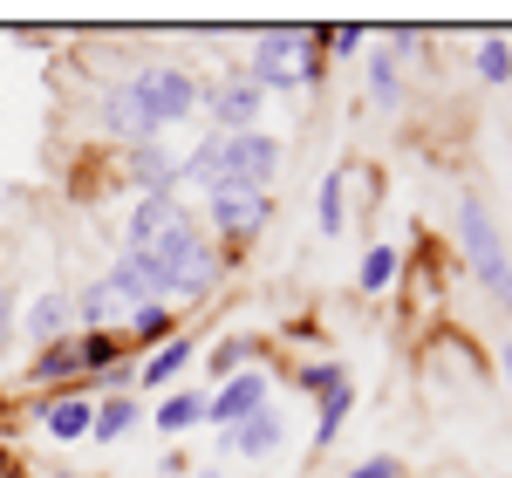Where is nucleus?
<instances>
[{
    "label": "nucleus",
    "instance_id": "27",
    "mask_svg": "<svg viewBox=\"0 0 512 478\" xmlns=\"http://www.w3.org/2000/svg\"><path fill=\"white\" fill-rule=\"evenodd\" d=\"M396 472H403V465H396L390 451H376V458H362V465H355L349 478H396Z\"/></svg>",
    "mask_w": 512,
    "mask_h": 478
},
{
    "label": "nucleus",
    "instance_id": "3",
    "mask_svg": "<svg viewBox=\"0 0 512 478\" xmlns=\"http://www.w3.org/2000/svg\"><path fill=\"white\" fill-rule=\"evenodd\" d=\"M315 35H301V28H267V35L253 41V76L260 89H294V82L315 76V48H308Z\"/></svg>",
    "mask_w": 512,
    "mask_h": 478
},
{
    "label": "nucleus",
    "instance_id": "7",
    "mask_svg": "<svg viewBox=\"0 0 512 478\" xmlns=\"http://www.w3.org/2000/svg\"><path fill=\"white\" fill-rule=\"evenodd\" d=\"M267 226V192H212V233L246 239Z\"/></svg>",
    "mask_w": 512,
    "mask_h": 478
},
{
    "label": "nucleus",
    "instance_id": "23",
    "mask_svg": "<svg viewBox=\"0 0 512 478\" xmlns=\"http://www.w3.org/2000/svg\"><path fill=\"white\" fill-rule=\"evenodd\" d=\"M130 335H137V342H164V335H171V308H164V301L137 308V315H130Z\"/></svg>",
    "mask_w": 512,
    "mask_h": 478
},
{
    "label": "nucleus",
    "instance_id": "1",
    "mask_svg": "<svg viewBox=\"0 0 512 478\" xmlns=\"http://www.w3.org/2000/svg\"><path fill=\"white\" fill-rule=\"evenodd\" d=\"M280 164V144L267 130H246V137H205L192 158L178 164V185H205V192H267Z\"/></svg>",
    "mask_w": 512,
    "mask_h": 478
},
{
    "label": "nucleus",
    "instance_id": "5",
    "mask_svg": "<svg viewBox=\"0 0 512 478\" xmlns=\"http://www.w3.org/2000/svg\"><path fill=\"white\" fill-rule=\"evenodd\" d=\"M205 110H212V123H219V137H246V130H260V110H267V89L260 82H219L212 96H198Z\"/></svg>",
    "mask_w": 512,
    "mask_h": 478
},
{
    "label": "nucleus",
    "instance_id": "12",
    "mask_svg": "<svg viewBox=\"0 0 512 478\" xmlns=\"http://www.w3.org/2000/svg\"><path fill=\"white\" fill-rule=\"evenodd\" d=\"M226 444H233L239 458H267L280 444V424H274V410H260V417H246V424H233L226 431Z\"/></svg>",
    "mask_w": 512,
    "mask_h": 478
},
{
    "label": "nucleus",
    "instance_id": "2",
    "mask_svg": "<svg viewBox=\"0 0 512 478\" xmlns=\"http://www.w3.org/2000/svg\"><path fill=\"white\" fill-rule=\"evenodd\" d=\"M458 239H465V260H472V274L499 294V308L512 315V260H506V239H499V226H492V212L478 199L458 205Z\"/></svg>",
    "mask_w": 512,
    "mask_h": 478
},
{
    "label": "nucleus",
    "instance_id": "21",
    "mask_svg": "<svg viewBox=\"0 0 512 478\" xmlns=\"http://www.w3.org/2000/svg\"><path fill=\"white\" fill-rule=\"evenodd\" d=\"M76 356H82V369L89 376H103V369H117V335H103V328H89L76 342Z\"/></svg>",
    "mask_w": 512,
    "mask_h": 478
},
{
    "label": "nucleus",
    "instance_id": "19",
    "mask_svg": "<svg viewBox=\"0 0 512 478\" xmlns=\"http://www.w3.org/2000/svg\"><path fill=\"white\" fill-rule=\"evenodd\" d=\"M349 403H355V390H349V383H335V390L321 397V417H315V444H335V438H342V417H349Z\"/></svg>",
    "mask_w": 512,
    "mask_h": 478
},
{
    "label": "nucleus",
    "instance_id": "31",
    "mask_svg": "<svg viewBox=\"0 0 512 478\" xmlns=\"http://www.w3.org/2000/svg\"><path fill=\"white\" fill-rule=\"evenodd\" d=\"M198 478H219V472H198Z\"/></svg>",
    "mask_w": 512,
    "mask_h": 478
},
{
    "label": "nucleus",
    "instance_id": "11",
    "mask_svg": "<svg viewBox=\"0 0 512 478\" xmlns=\"http://www.w3.org/2000/svg\"><path fill=\"white\" fill-rule=\"evenodd\" d=\"M89 417H96V403H89V397H55V403H41V431H48L55 444L89 438Z\"/></svg>",
    "mask_w": 512,
    "mask_h": 478
},
{
    "label": "nucleus",
    "instance_id": "26",
    "mask_svg": "<svg viewBox=\"0 0 512 478\" xmlns=\"http://www.w3.org/2000/svg\"><path fill=\"white\" fill-rule=\"evenodd\" d=\"M335 383H349V376H342L335 362H308V369H301V390H308V397H328Z\"/></svg>",
    "mask_w": 512,
    "mask_h": 478
},
{
    "label": "nucleus",
    "instance_id": "20",
    "mask_svg": "<svg viewBox=\"0 0 512 478\" xmlns=\"http://www.w3.org/2000/svg\"><path fill=\"white\" fill-rule=\"evenodd\" d=\"M369 89H376V103H383V110H390V103H403V76H396L390 48H376V55H369Z\"/></svg>",
    "mask_w": 512,
    "mask_h": 478
},
{
    "label": "nucleus",
    "instance_id": "29",
    "mask_svg": "<svg viewBox=\"0 0 512 478\" xmlns=\"http://www.w3.org/2000/svg\"><path fill=\"white\" fill-rule=\"evenodd\" d=\"M499 369H506V383H512V342H506V349H499Z\"/></svg>",
    "mask_w": 512,
    "mask_h": 478
},
{
    "label": "nucleus",
    "instance_id": "14",
    "mask_svg": "<svg viewBox=\"0 0 512 478\" xmlns=\"http://www.w3.org/2000/svg\"><path fill=\"white\" fill-rule=\"evenodd\" d=\"M137 431V397H110V403H96V417H89V438H103V444H117Z\"/></svg>",
    "mask_w": 512,
    "mask_h": 478
},
{
    "label": "nucleus",
    "instance_id": "25",
    "mask_svg": "<svg viewBox=\"0 0 512 478\" xmlns=\"http://www.w3.org/2000/svg\"><path fill=\"white\" fill-rule=\"evenodd\" d=\"M246 356H253V342H246V335L219 342V349H212V369H219V383H226V376H239V369H246Z\"/></svg>",
    "mask_w": 512,
    "mask_h": 478
},
{
    "label": "nucleus",
    "instance_id": "30",
    "mask_svg": "<svg viewBox=\"0 0 512 478\" xmlns=\"http://www.w3.org/2000/svg\"><path fill=\"white\" fill-rule=\"evenodd\" d=\"M0 478H14V458H7V451H0Z\"/></svg>",
    "mask_w": 512,
    "mask_h": 478
},
{
    "label": "nucleus",
    "instance_id": "8",
    "mask_svg": "<svg viewBox=\"0 0 512 478\" xmlns=\"http://www.w3.org/2000/svg\"><path fill=\"white\" fill-rule=\"evenodd\" d=\"M103 123H110L117 137H130V144H158V123H151V110L137 103L130 82H117V89L103 96Z\"/></svg>",
    "mask_w": 512,
    "mask_h": 478
},
{
    "label": "nucleus",
    "instance_id": "22",
    "mask_svg": "<svg viewBox=\"0 0 512 478\" xmlns=\"http://www.w3.org/2000/svg\"><path fill=\"white\" fill-rule=\"evenodd\" d=\"M76 369H82L76 342H55V349H41V362H35V376H41V383H62V376H76Z\"/></svg>",
    "mask_w": 512,
    "mask_h": 478
},
{
    "label": "nucleus",
    "instance_id": "9",
    "mask_svg": "<svg viewBox=\"0 0 512 478\" xmlns=\"http://www.w3.org/2000/svg\"><path fill=\"white\" fill-rule=\"evenodd\" d=\"M69 328H76V294H35V308H28V335H35L41 349H55V342H69Z\"/></svg>",
    "mask_w": 512,
    "mask_h": 478
},
{
    "label": "nucleus",
    "instance_id": "10",
    "mask_svg": "<svg viewBox=\"0 0 512 478\" xmlns=\"http://www.w3.org/2000/svg\"><path fill=\"white\" fill-rule=\"evenodd\" d=\"M178 212H185V205H178V192H144V199H137V212H130V226H123L130 253H144V246H151V239H158Z\"/></svg>",
    "mask_w": 512,
    "mask_h": 478
},
{
    "label": "nucleus",
    "instance_id": "18",
    "mask_svg": "<svg viewBox=\"0 0 512 478\" xmlns=\"http://www.w3.org/2000/svg\"><path fill=\"white\" fill-rule=\"evenodd\" d=\"M192 424H205V397L198 390H171L158 403V431H192Z\"/></svg>",
    "mask_w": 512,
    "mask_h": 478
},
{
    "label": "nucleus",
    "instance_id": "15",
    "mask_svg": "<svg viewBox=\"0 0 512 478\" xmlns=\"http://www.w3.org/2000/svg\"><path fill=\"white\" fill-rule=\"evenodd\" d=\"M185 362H192V335H171V342H158V356L144 362V376H137V383H144V390H164Z\"/></svg>",
    "mask_w": 512,
    "mask_h": 478
},
{
    "label": "nucleus",
    "instance_id": "24",
    "mask_svg": "<svg viewBox=\"0 0 512 478\" xmlns=\"http://www.w3.org/2000/svg\"><path fill=\"white\" fill-rule=\"evenodd\" d=\"M478 76H485V82H506L512 76V48H506V41H478Z\"/></svg>",
    "mask_w": 512,
    "mask_h": 478
},
{
    "label": "nucleus",
    "instance_id": "17",
    "mask_svg": "<svg viewBox=\"0 0 512 478\" xmlns=\"http://www.w3.org/2000/svg\"><path fill=\"white\" fill-rule=\"evenodd\" d=\"M130 171L144 178V192H178V164H164L158 144H137L130 151Z\"/></svg>",
    "mask_w": 512,
    "mask_h": 478
},
{
    "label": "nucleus",
    "instance_id": "16",
    "mask_svg": "<svg viewBox=\"0 0 512 478\" xmlns=\"http://www.w3.org/2000/svg\"><path fill=\"white\" fill-rule=\"evenodd\" d=\"M396 274H403V253H396V246H369L355 287H362V294H383V287H396Z\"/></svg>",
    "mask_w": 512,
    "mask_h": 478
},
{
    "label": "nucleus",
    "instance_id": "4",
    "mask_svg": "<svg viewBox=\"0 0 512 478\" xmlns=\"http://www.w3.org/2000/svg\"><path fill=\"white\" fill-rule=\"evenodd\" d=\"M130 89H137V103L151 110V123H185L198 110V82L185 76V69H171V62H158V69H137L130 76Z\"/></svg>",
    "mask_w": 512,
    "mask_h": 478
},
{
    "label": "nucleus",
    "instance_id": "6",
    "mask_svg": "<svg viewBox=\"0 0 512 478\" xmlns=\"http://www.w3.org/2000/svg\"><path fill=\"white\" fill-rule=\"evenodd\" d=\"M260 410H267V376H260V369H239V376L219 383V397H205V417H212L219 431H233V424L260 417Z\"/></svg>",
    "mask_w": 512,
    "mask_h": 478
},
{
    "label": "nucleus",
    "instance_id": "13",
    "mask_svg": "<svg viewBox=\"0 0 512 478\" xmlns=\"http://www.w3.org/2000/svg\"><path fill=\"white\" fill-rule=\"evenodd\" d=\"M315 226L328 239L342 233V226H349V178H342V171H328V178H321V199H315Z\"/></svg>",
    "mask_w": 512,
    "mask_h": 478
},
{
    "label": "nucleus",
    "instance_id": "28",
    "mask_svg": "<svg viewBox=\"0 0 512 478\" xmlns=\"http://www.w3.org/2000/svg\"><path fill=\"white\" fill-rule=\"evenodd\" d=\"M7 335H14V301L0 294V349H7Z\"/></svg>",
    "mask_w": 512,
    "mask_h": 478
}]
</instances>
